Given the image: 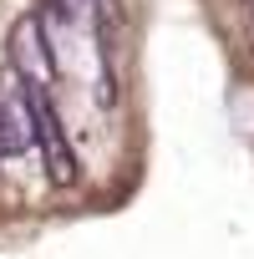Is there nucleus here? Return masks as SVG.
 Wrapping results in <instances>:
<instances>
[{
    "instance_id": "nucleus-1",
    "label": "nucleus",
    "mask_w": 254,
    "mask_h": 259,
    "mask_svg": "<svg viewBox=\"0 0 254 259\" xmlns=\"http://www.w3.org/2000/svg\"><path fill=\"white\" fill-rule=\"evenodd\" d=\"M26 97H31V122H36V143H41V153H46V178H51L56 188L76 183V158H71V148H66V127H61L56 107L46 102V92H41V87H26Z\"/></svg>"
},
{
    "instance_id": "nucleus-2",
    "label": "nucleus",
    "mask_w": 254,
    "mask_h": 259,
    "mask_svg": "<svg viewBox=\"0 0 254 259\" xmlns=\"http://www.w3.org/2000/svg\"><path fill=\"white\" fill-rule=\"evenodd\" d=\"M11 51H16V66H21L26 87H41V92H46V87L56 81V56H51L46 31H41L36 16H26V21L11 31Z\"/></svg>"
},
{
    "instance_id": "nucleus-3",
    "label": "nucleus",
    "mask_w": 254,
    "mask_h": 259,
    "mask_svg": "<svg viewBox=\"0 0 254 259\" xmlns=\"http://www.w3.org/2000/svg\"><path fill=\"white\" fill-rule=\"evenodd\" d=\"M31 138H36V122H31V97H26V87L0 92V158L26 153Z\"/></svg>"
}]
</instances>
